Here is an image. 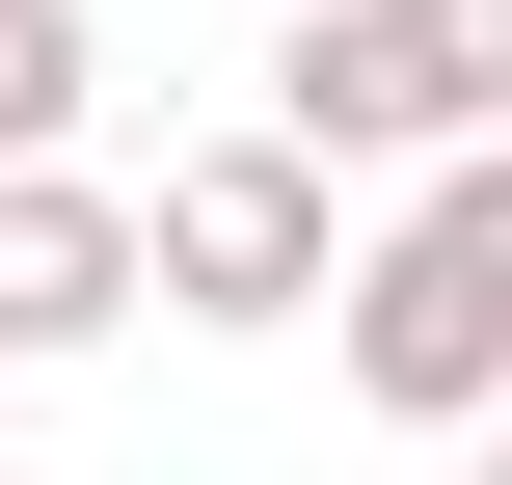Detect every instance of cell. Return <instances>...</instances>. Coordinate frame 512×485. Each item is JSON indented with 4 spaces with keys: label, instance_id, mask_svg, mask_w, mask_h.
I'll list each match as a JSON object with an SVG mask.
<instances>
[{
    "label": "cell",
    "instance_id": "6da1fadb",
    "mask_svg": "<svg viewBox=\"0 0 512 485\" xmlns=\"http://www.w3.org/2000/svg\"><path fill=\"white\" fill-rule=\"evenodd\" d=\"M324 324H351V405L486 432V405H512V135H486V162H432V189L324 270Z\"/></svg>",
    "mask_w": 512,
    "mask_h": 485
},
{
    "label": "cell",
    "instance_id": "7a4b0ae2",
    "mask_svg": "<svg viewBox=\"0 0 512 485\" xmlns=\"http://www.w3.org/2000/svg\"><path fill=\"white\" fill-rule=\"evenodd\" d=\"M243 135H297L324 189H351V162H405V189L486 162L512 135V0H297V54H270Z\"/></svg>",
    "mask_w": 512,
    "mask_h": 485
},
{
    "label": "cell",
    "instance_id": "3957f363",
    "mask_svg": "<svg viewBox=\"0 0 512 485\" xmlns=\"http://www.w3.org/2000/svg\"><path fill=\"white\" fill-rule=\"evenodd\" d=\"M324 270H351V189H324L297 135H189V162L135 189V297H162V324H324Z\"/></svg>",
    "mask_w": 512,
    "mask_h": 485
},
{
    "label": "cell",
    "instance_id": "277c9868",
    "mask_svg": "<svg viewBox=\"0 0 512 485\" xmlns=\"http://www.w3.org/2000/svg\"><path fill=\"white\" fill-rule=\"evenodd\" d=\"M135 324V189L108 162H0V351H108Z\"/></svg>",
    "mask_w": 512,
    "mask_h": 485
},
{
    "label": "cell",
    "instance_id": "5b68a950",
    "mask_svg": "<svg viewBox=\"0 0 512 485\" xmlns=\"http://www.w3.org/2000/svg\"><path fill=\"white\" fill-rule=\"evenodd\" d=\"M81 81H108V27L81 0H0V162H81Z\"/></svg>",
    "mask_w": 512,
    "mask_h": 485
},
{
    "label": "cell",
    "instance_id": "8992f818",
    "mask_svg": "<svg viewBox=\"0 0 512 485\" xmlns=\"http://www.w3.org/2000/svg\"><path fill=\"white\" fill-rule=\"evenodd\" d=\"M459 485H512V405H486V432H459Z\"/></svg>",
    "mask_w": 512,
    "mask_h": 485
}]
</instances>
